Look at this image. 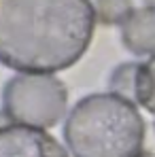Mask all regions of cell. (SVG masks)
<instances>
[{"label":"cell","mask_w":155,"mask_h":157,"mask_svg":"<svg viewBox=\"0 0 155 157\" xmlns=\"http://www.w3.org/2000/svg\"><path fill=\"white\" fill-rule=\"evenodd\" d=\"M96 26L89 0H0V62L49 75L77 64Z\"/></svg>","instance_id":"1"},{"label":"cell","mask_w":155,"mask_h":157,"mask_svg":"<svg viewBox=\"0 0 155 157\" xmlns=\"http://www.w3.org/2000/svg\"><path fill=\"white\" fill-rule=\"evenodd\" d=\"M64 142L72 157H138L145 121L132 100L110 91L91 94L68 113Z\"/></svg>","instance_id":"2"},{"label":"cell","mask_w":155,"mask_h":157,"mask_svg":"<svg viewBox=\"0 0 155 157\" xmlns=\"http://www.w3.org/2000/svg\"><path fill=\"white\" fill-rule=\"evenodd\" d=\"M68 91L53 75H15L2 87V115L15 123L47 130L66 115Z\"/></svg>","instance_id":"3"},{"label":"cell","mask_w":155,"mask_h":157,"mask_svg":"<svg viewBox=\"0 0 155 157\" xmlns=\"http://www.w3.org/2000/svg\"><path fill=\"white\" fill-rule=\"evenodd\" d=\"M0 157H68L51 134L28 125H0Z\"/></svg>","instance_id":"4"},{"label":"cell","mask_w":155,"mask_h":157,"mask_svg":"<svg viewBox=\"0 0 155 157\" xmlns=\"http://www.w3.org/2000/svg\"><path fill=\"white\" fill-rule=\"evenodd\" d=\"M119 26L128 51L134 55H155V9L134 6Z\"/></svg>","instance_id":"5"},{"label":"cell","mask_w":155,"mask_h":157,"mask_svg":"<svg viewBox=\"0 0 155 157\" xmlns=\"http://www.w3.org/2000/svg\"><path fill=\"white\" fill-rule=\"evenodd\" d=\"M134 102H138L145 110L155 115V55H151L147 62L138 64Z\"/></svg>","instance_id":"6"},{"label":"cell","mask_w":155,"mask_h":157,"mask_svg":"<svg viewBox=\"0 0 155 157\" xmlns=\"http://www.w3.org/2000/svg\"><path fill=\"white\" fill-rule=\"evenodd\" d=\"M136 72H138V64H136V62L119 64V66L110 72V77H108V89H110V94H117V96H121V98L134 102Z\"/></svg>","instance_id":"7"},{"label":"cell","mask_w":155,"mask_h":157,"mask_svg":"<svg viewBox=\"0 0 155 157\" xmlns=\"http://www.w3.org/2000/svg\"><path fill=\"white\" fill-rule=\"evenodd\" d=\"M134 9L132 0H96V19L104 26H119Z\"/></svg>","instance_id":"8"},{"label":"cell","mask_w":155,"mask_h":157,"mask_svg":"<svg viewBox=\"0 0 155 157\" xmlns=\"http://www.w3.org/2000/svg\"><path fill=\"white\" fill-rule=\"evenodd\" d=\"M145 2V6H151V9H155V0H142Z\"/></svg>","instance_id":"9"},{"label":"cell","mask_w":155,"mask_h":157,"mask_svg":"<svg viewBox=\"0 0 155 157\" xmlns=\"http://www.w3.org/2000/svg\"><path fill=\"white\" fill-rule=\"evenodd\" d=\"M138 157H155V155H153V153H140Z\"/></svg>","instance_id":"10"}]
</instances>
